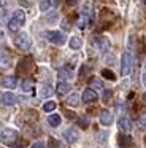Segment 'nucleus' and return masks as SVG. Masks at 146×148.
Returning a JSON list of instances; mask_svg holds the SVG:
<instances>
[{
	"instance_id": "1",
	"label": "nucleus",
	"mask_w": 146,
	"mask_h": 148,
	"mask_svg": "<svg viewBox=\"0 0 146 148\" xmlns=\"http://www.w3.org/2000/svg\"><path fill=\"white\" fill-rule=\"evenodd\" d=\"M24 23H25V13L22 10H18L13 13V18L8 23V27H10V30H18Z\"/></svg>"
},
{
	"instance_id": "2",
	"label": "nucleus",
	"mask_w": 146,
	"mask_h": 148,
	"mask_svg": "<svg viewBox=\"0 0 146 148\" xmlns=\"http://www.w3.org/2000/svg\"><path fill=\"white\" fill-rule=\"evenodd\" d=\"M18 138V132L14 129H3L2 134H0V142L5 145H13Z\"/></svg>"
},
{
	"instance_id": "3",
	"label": "nucleus",
	"mask_w": 146,
	"mask_h": 148,
	"mask_svg": "<svg viewBox=\"0 0 146 148\" xmlns=\"http://www.w3.org/2000/svg\"><path fill=\"white\" fill-rule=\"evenodd\" d=\"M130 70H132V56L129 51H126L122 54V59H121V75L126 77L130 73Z\"/></svg>"
},
{
	"instance_id": "4",
	"label": "nucleus",
	"mask_w": 146,
	"mask_h": 148,
	"mask_svg": "<svg viewBox=\"0 0 146 148\" xmlns=\"http://www.w3.org/2000/svg\"><path fill=\"white\" fill-rule=\"evenodd\" d=\"M14 45L18 46L19 49H22V51H27L29 48H30L32 42H30V37L27 35V34H18V37L14 38Z\"/></svg>"
},
{
	"instance_id": "5",
	"label": "nucleus",
	"mask_w": 146,
	"mask_h": 148,
	"mask_svg": "<svg viewBox=\"0 0 146 148\" xmlns=\"http://www.w3.org/2000/svg\"><path fill=\"white\" fill-rule=\"evenodd\" d=\"M46 37H48V40H49L53 45L60 46V45L65 43V37H63V34L57 32V30H49V32H46Z\"/></svg>"
},
{
	"instance_id": "6",
	"label": "nucleus",
	"mask_w": 146,
	"mask_h": 148,
	"mask_svg": "<svg viewBox=\"0 0 146 148\" xmlns=\"http://www.w3.org/2000/svg\"><path fill=\"white\" fill-rule=\"evenodd\" d=\"M63 138L67 140V143H76L78 138H79V134H78L76 129L70 127V129H67V131H63Z\"/></svg>"
},
{
	"instance_id": "7",
	"label": "nucleus",
	"mask_w": 146,
	"mask_h": 148,
	"mask_svg": "<svg viewBox=\"0 0 146 148\" xmlns=\"http://www.w3.org/2000/svg\"><path fill=\"white\" fill-rule=\"evenodd\" d=\"M81 99H83V102H86V103H92V102H95V100L98 99V94L95 92L94 89L87 88V89H84V92H83Z\"/></svg>"
},
{
	"instance_id": "8",
	"label": "nucleus",
	"mask_w": 146,
	"mask_h": 148,
	"mask_svg": "<svg viewBox=\"0 0 146 148\" xmlns=\"http://www.w3.org/2000/svg\"><path fill=\"white\" fill-rule=\"evenodd\" d=\"M0 100H2L3 105H14V103L18 102V97H16L13 92H5V94H2Z\"/></svg>"
},
{
	"instance_id": "9",
	"label": "nucleus",
	"mask_w": 146,
	"mask_h": 148,
	"mask_svg": "<svg viewBox=\"0 0 146 148\" xmlns=\"http://www.w3.org/2000/svg\"><path fill=\"white\" fill-rule=\"evenodd\" d=\"M117 126H119V129L124 134H129V132L132 131V121H130L129 118H121L119 121H117Z\"/></svg>"
},
{
	"instance_id": "10",
	"label": "nucleus",
	"mask_w": 146,
	"mask_h": 148,
	"mask_svg": "<svg viewBox=\"0 0 146 148\" xmlns=\"http://www.w3.org/2000/svg\"><path fill=\"white\" fill-rule=\"evenodd\" d=\"M70 89H72L70 83H65V81H60V83L56 86V92L59 94V96H65V94H68Z\"/></svg>"
},
{
	"instance_id": "11",
	"label": "nucleus",
	"mask_w": 146,
	"mask_h": 148,
	"mask_svg": "<svg viewBox=\"0 0 146 148\" xmlns=\"http://www.w3.org/2000/svg\"><path fill=\"white\" fill-rule=\"evenodd\" d=\"M16 84H18L16 77H5L2 80V86L6 88V89H13V88H16Z\"/></svg>"
},
{
	"instance_id": "12",
	"label": "nucleus",
	"mask_w": 146,
	"mask_h": 148,
	"mask_svg": "<svg viewBox=\"0 0 146 148\" xmlns=\"http://www.w3.org/2000/svg\"><path fill=\"white\" fill-rule=\"evenodd\" d=\"M100 123L103 126H110L111 123H113V115H111L108 110H103V112L100 113Z\"/></svg>"
},
{
	"instance_id": "13",
	"label": "nucleus",
	"mask_w": 146,
	"mask_h": 148,
	"mask_svg": "<svg viewBox=\"0 0 146 148\" xmlns=\"http://www.w3.org/2000/svg\"><path fill=\"white\" fill-rule=\"evenodd\" d=\"M95 43H97V46L102 51H106L108 46H110V43H108V40L105 37H95Z\"/></svg>"
},
{
	"instance_id": "14",
	"label": "nucleus",
	"mask_w": 146,
	"mask_h": 148,
	"mask_svg": "<svg viewBox=\"0 0 146 148\" xmlns=\"http://www.w3.org/2000/svg\"><path fill=\"white\" fill-rule=\"evenodd\" d=\"M60 121H62V118H60V115H57V113H53V115L48 116V123H49L53 127H57V126L60 124Z\"/></svg>"
},
{
	"instance_id": "15",
	"label": "nucleus",
	"mask_w": 146,
	"mask_h": 148,
	"mask_svg": "<svg viewBox=\"0 0 146 148\" xmlns=\"http://www.w3.org/2000/svg\"><path fill=\"white\" fill-rule=\"evenodd\" d=\"M89 88H91V89H98V91H102L103 89V83H102L100 80H98V78H91V81H89Z\"/></svg>"
},
{
	"instance_id": "16",
	"label": "nucleus",
	"mask_w": 146,
	"mask_h": 148,
	"mask_svg": "<svg viewBox=\"0 0 146 148\" xmlns=\"http://www.w3.org/2000/svg\"><path fill=\"white\" fill-rule=\"evenodd\" d=\"M53 92H54V89H53V86H51V84H43V86H41V89H40V96L41 97H49Z\"/></svg>"
},
{
	"instance_id": "17",
	"label": "nucleus",
	"mask_w": 146,
	"mask_h": 148,
	"mask_svg": "<svg viewBox=\"0 0 146 148\" xmlns=\"http://www.w3.org/2000/svg\"><path fill=\"white\" fill-rule=\"evenodd\" d=\"M68 45H70V48H72V49H79V48H81V45H83V42H81L79 37H72L70 42H68Z\"/></svg>"
},
{
	"instance_id": "18",
	"label": "nucleus",
	"mask_w": 146,
	"mask_h": 148,
	"mask_svg": "<svg viewBox=\"0 0 146 148\" xmlns=\"http://www.w3.org/2000/svg\"><path fill=\"white\" fill-rule=\"evenodd\" d=\"M67 105L68 107H78V103H79V96L78 94H72V96L67 99Z\"/></svg>"
},
{
	"instance_id": "19",
	"label": "nucleus",
	"mask_w": 146,
	"mask_h": 148,
	"mask_svg": "<svg viewBox=\"0 0 146 148\" xmlns=\"http://www.w3.org/2000/svg\"><path fill=\"white\" fill-rule=\"evenodd\" d=\"M30 64H32V59H30V58H27V59H22V61H21V64H19V67H18V72L21 73V72H24V69H25V70H29V67H30Z\"/></svg>"
},
{
	"instance_id": "20",
	"label": "nucleus",
	"mask_w": 146,
	"mask_h": 148,
	"mask_svg": "<svg viewBox=\"0 0 146 148\" xmlns=\"http://www.w3.org/2000/svg\"><path fill=\"white\" fill-rule=\"evenodd\" d=\"M117 142L121 143V147H130V145H132V138L127 137V135H119V137H117Z\"/></svg>"
},
{
	"instance_id": "21",
	"label": "nucleus",
	"mask_w": 146,
	"mask_h": 148,
	"mask_svg": "<svg viewBox=\"0 0 146 148\" xmlns=\"http://www.w3.org/2000/svg\"><path fill=\"white\" fill-rule=\"evenodd\" d=\"M56 102H53V100H49V102H46V103H44V105H43V110H44V112H48V113H49V112H54V110H56Z\"/></svg>"
},
{
	"instance_id": "22",
	"label": "nucleus",
	"mask_w": 146,
	"mask_h": 148,
	"mask_svg": "<svg viewBox=\"0 0 146 148\" xmlns=\"http://www.w3.org/2000/svg\"><path fill=\"white\" fill-rule=\"evenodd\" d=\"M10 64H11V61H10L8 56H0V65L2 67H10Z\"/></svg>"
},
{
	"instance_id": "23",
	"label": "nucleus",
	"mask_w": 146,
	"mask_h": 148,
	"mask_svg": "<svg viewBox=\"0 0 146 148\" xmlns=\"http://www.w3.org/2000/svg\"><path fill=\"white\" fill-rule=\"evenodd\" d=\"M102 75H103L105 78H108V80H114V78H116V77H114L113 72L108 70V69H103V70H102Z\"/></svg>"
},
{
	"instance_id": "24",
	"label": "nucleus",
	"mask_w": 146,
	"mask_h": 148,
	"mask_svg": "<svg viewBox=\"0 0 146 148\" xmlns=\"http://www.w3.org/2000/svg\"><path fill=\"white\" fill-rule=\"evenodd\" d=\"M49 7H51V0H41L40 2V10L41 11H46Z\"/></svg>"
},
{
	"instance_id": "25",
	"label": "nucleus",
	"mask_w": 146,
	"mask_h": 148,
	"mask_svg": "<svg viewBox=\"0 0 146 148\" xmlns=\"http://www.w3.org/2000/svg\"><path fill=\"white\" fill-rule=\"evenodd\" d=\"M22 89H24L25 92H30L32 91V81L30 80H24V83H22Z\"/></svg>"
},
{
	"instance_id": "26",
	"label": "nucleus",
	"mask_w": 146,
	"mask_h": 148,
	"mask_svg": "<svg viewBox=\"0 0 146 148\" xmlns=\"http://www.w3.org/2000/svg\"><path fill=\"white\" fill-rule=\"evenodd\" d=\"M70 75H72V73H70L68 69H60V70H59V77L60 78H70Z\"/></svg>"
},
{
	"instance_id": "27",
	"label": "nucleus",
	"mask_w": 146,
	"mask_h": 148,
	"mask_svg": "<svg viewBox=\"0 0 146 148\" xmlns=\"http://www.w3.org/2000/svg\"><path fill=\"white\" fill-rule=\"evenodd\" d=\"M49 147L51 148H59L60 145H59V142H57L54 137H49Z\"/></svg>"
},
{
	"instance_id": "28",
	"label": "nucleus",
	"mask_w": 146,
	"mask_h": 148,
	"mask_svg": "<svg viewBox=\"0 0 146 148\" xmlns=\"http://www.w3.org/2000/svg\"><path fill=\"white\" fill-rule=\"evenodd\" d=\"M87 124H89L87 118H79L78 119V126H81V127H87Z\"/></svg>"
},
{
	"instance_id": "29",
	"label": "nucleus",
	"mask_w": 146,
	"mask_h": 148,
	"mask_svg": "<svg viewBox=\"0 0 146 148\" xmlns=\"http://www.w3.org/2000/svg\"><path fill=\"white\" fill-rule=\"evenodd\" d=\"M32 148H46V147H44L43 142H35V143L32 145Z\"/></svg>"
},
{
	"instance_id": "30",
	"label": "nucleus",
	"mask_w": 146,
	"mask_h": 148,
	"mask_svg": "<svg viewBox=\"0 0 146 148\" xmlns=\"http://www.w3.org/2000/svg\"><path fill=\"white\" fill-rule=\"evenodd\" d=\"M98 137V142H105V138H106V132H102V134L97 135Z\"/></svg>"
},
{
	"instance_id": "31",
	"label": "nucleus",
	"mask_w": 146,
	"mask_h": 148,
	"mask_svg": "<svg viewBox=\"0 0 146 148\" xmlns=\"http://www.w3.org/2000/svg\"><path fill=\"white\" fill-rule=\"evenodd\" d=\"M110 97H111V91H105V94H103V100L106 102V100H110Z\"/></svg>"
},
{
	"instance_id": "32",
	"label": "nucleus",
	"mask_w": 146,
	"mask_h": 148,
	"mask_svg": "<svg viewBox=\"0 0 146 148\" xmlns=\"http://www.w3.org/2000/svg\"><path fill=\"white\" fill-rule=\"evenodd\" d=\"M67 3H70V5H73V3H75V0H67Z\"/></svg>"
},
{
	"instance_id": "33",
	"label": "nucleus",
	"mask_w": 146,
	"mask_h": 148,
	"mask_svg": "<svg viewBox=\"0 0 146 148\" xmlns=\"http://www.w3.org/2000/svg\"><path fill=\"white\" fill-rule=\"evenodd\" d=\"M5 5V0H0V7H3Z\"/></svg>"
},
{
	"instance_id": "34",
	"label": "nucleus",
	"mask_w": 146,
	"mask_h": 148,
	"mask_svg": "<svg viewBox=\"0 0 146 148\" xmlns=\"http://www.w3.org/2000/svg\"><path fill=\"white\" fill-rule=\"evenodd\" d=\"M143 83L146 84V75H143Z\"/></svg>"
},
{
	"instance_id": "35",
	"label": "nucleus",
	"mask_w": 146,
	"mask_h": 148,
	"mask_svg": "<svg viewBox=\"0 0 146 148\" xmlns=\"http://www.w3.org/2000/svg\"><path fill=\"white\" fill-rule=\"evenodd\" d=\"M143 99H145V102H146V92H145V96H143Z\"/></svg>"
}]
</instances>
